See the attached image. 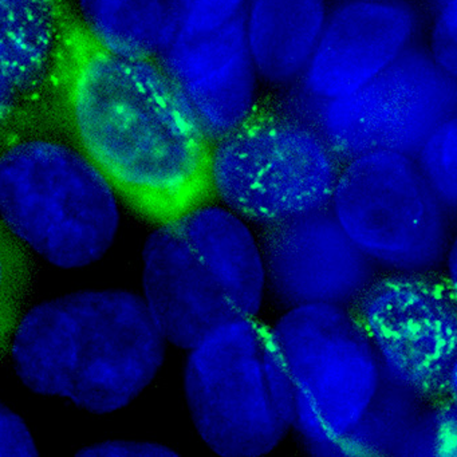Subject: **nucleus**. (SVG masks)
<instances>
[{
	"label": "nucleus",
	"mask_w": 457,
	"mask_h": 457,
	"mask_svg": "<svg viewBox=\"0 0 457 457\" xmlns=\"http://www.w3.org/2000/svg\"><path fill=\"white\" fill-rule=\"evenodd\" d=\"M53 92L57 124L144 218L165 223L210 194V141L154 58L114 54L65 15Z\"/></svg>",
	"instance_id": "obj_1"
},
{
	"label": "nucleus",
	"mask_w": 457,
	"mask_h": 457,
	"mask_svg": "<svg viewBox=\"0 0 457 457\" xmlns=\"http://www.w3.org/2000/svg\"><path fill=\"white\" fill-rule=\"evenodd\" d=\"M10 353L29 389L109 413L151 384L165 338L140 296L89 291L34 307L21 318Z\"/></svg>",
	"instance_id": "obj_2"
},
{
	"label": "nucleus",
	"mask_w": 457,
	"mask_h": 457,
	"mask_svg": "<svg viewBox=\"0 0 457 457\" xmlns=\"http://www.w3.org/2000/svg\"><path fill=\"white\" fill-rule=\"evenodd\" d=\"M261 248L242 218L197 207L162 223L144 250L145 303L165 341L183 349L258 314Z\"/></svg>",
	"instance_id": "obj_3"
},
{
	"label": "nucleus",
	"mask_w": 457,
	"mask_h": 457,
	"mask_svg": "<svg viewBox=\"0 0 457 457\" xmlns=\"http://www.w3.org/2000/svg\"><path fill=\"white\" fill-rule=\"evenodd\" d=\"M30 133L0 149V218L61 269L103 258L117 228L113 189L74 146Z\"/></svg>",
	"instance_id": "obj_4"
},
{
	"label": "nucleus",
	"mask_w": 457,
	"mask_h": 457,
	"mask_svg": "<svg viewBox=\"0 0 457 457\" xmlns=\"http://www.w3.org/2000/svg\"><path fill=\"white\" fill-rule=\"evenodd\" d=\"M191 350L184 384L205 444L226 457L271 452L294 425L290 379L272 331L251 318Z\"/></svg>",
	"instance_id": "obj_5"
},
{
	"label": "nucleus",
	"mask_w": 457,
	"mask_h": 457,
	"mask_svg": "<svg viewBox=\"0 0 457 457\" xmlns=\"http://www.w3.org/2000/svg\"><path fill=\"white\" fill-rule=\"evenodd\" d=\"M341 168L309 122L258 111L211 148V192L239 218L269 226L328 210Z\"/></svg>",
	"instance_id": "obj_6"
},
{
	"label": "nucleus",
	"mask_w": 457,
	"mask_h": 457,
	"mask_svg": "<svg viewBox=\"0 0 457 457\" xmlns=\"http://www.w3.org/2000/svg\"><path fill=\"white\" fill-rule=\"evenodd\" d=\"M294 425L318 454L352 432L381 384L378 358L354 314L333 304L294 307L275 326Z\"/></svg>",
	"instance_id": "obj_7"
},
{
	"label": "nucleus",
	"mask_w": 457,
	"mask_h": 457,
	"mask_svg": "<svg viewBox=\"0 0 457 457\" xmlns=\"http://www.w3.org/2000/svg\"><path fill=\"white\" fill-rule=\"evenodd\" d=\"M290 108L341 162L381 152L414 157L438 127L456 117V79L413 44L355 92L330 101L298 93Z\"/></svg>",
	"instance_id": "obj_8"
},
{
	"label": "nucleus",
	"mask_w": 457,
	"mask_h": 457,
	"mask_svg": "<svg viewBox=\"0 0 457 457\" xmlns=\"http://www.w3.org/2000/svg\"><path fill=\"white\" fill-rule=\"evenodd\" d=\"M331 212L370 259L406 272L440 266L451 250V215L414 157L381 152L345 162Z\"/></svg>",
	"instance_id": "obj_9"
},
{
	"label": "nucleus",
	"mask_w": 457,
	"mask_h": 457,
	"mask_svg": "<svg viewBox=\"0 0 457 457\" xmlns=\"http://www.w3.org/2000/svg\"><path fill=\"white\" fill-rule=\"evenodd\" d=\"M355 303V318L385 378L425 397L454 400V287L421 275H398L371 283Z\"/></svg>",
	"instance_id": "obj_10"
},
{
	"label": "nucleus",
	"mask_w": 457,
	"mask_h": 457,
	"mask_svg": "<svg viewBox=\"0 0 457 457\" xmlns=\"http://www.w3.org/2000/svg\"><path fill=\"white\" fill-rule=\"evenodd\" d=\"M157 55L210 144L231 135L256 113V73L243 12L210 31L173 22Z\"/></svg>",
	"instance_id": "obj_11"
},
{
	"label": "nucleus",
	"mask_w": 457,
	"mask_h": 457,
	"mask_svg": "<svg viewBox=\"0 0 457 457\" xmlns=\"http://www.w3.org/2000/svg\"><path fill=\"white\" fill-rule=\"evenodd\" d=\"M264 279L285 306L357 302L373 283V262L328 210L269 224L262 235Z\"/></svg>",
	"instance_id": "obj_12"
},
{
	"label": "nucleus",
	"mask_w": 457,
	"mask_h": 457,
	"mask_svg": "<svg viewBox=\"0 0 457 457\" xmlns=\"http://www.w3.org/2000/svg\"><path fill=\"white\" fill-rule=\"evenodd\" d=\"M417 30L406 0H342L328 12L299 93L330 101L355 92L411 47Z\"/></svg>",
	"instance_id": "obj_13"
},
{
	"label": "nucleus",
	"mask_w": 457,
	"mask_h": 457,
	"mask_svg": "<svg viewBox=\"0 0 457 457\" xmlns=\"http://www.w3.org/2000/svg\"><path fill=\"white\" fill-rule=\"evenodd\" d=\"M454 427V400L425 397L382 376L368 411L330 454L453 453Z\"/></svg>",
	"instance_id": "obj_14"
},
{
	"label": "nucleus",
	"mask_w": 457,
	"mask_h": 457,
	"mask_svg": "<svg viewBox=\"0 0 457 457\" xmlns=\"http://www.w3.org/2000/svg\"><path fill=\"white\" fill-rule=\"evenodd\" d=\"M328 14L326 0H247L245 38L258 76L274 85L301 79Z\"/></svg>",
	"instance_id": "obj_15"
},
{
	"label": "nucleus",
	"mask_w": 457,
	"mask_h": 457,
	"mask_svg": "<svg viewBox=\"0 0 457 457\" xmlns=\"http://www.w3.org/2000/svg\"><path fill=\"white\" fill-rule=\"evenodd\" d=\"M63 20L61 0H0V71L31 97L50 93Z\"/></svg>",
	"instance_id": "obj_16"
},
{
	"label": "nucleus",
	"mask_w": 457,
	"mask_h": 457,
	"mask_svg": "<svg viewBox=\"0 0 457 457\" xmlns=\"http://www.w3.org/2000/svg\"><path fill=\"white\" fill-rule=\"evenodd\" d=\"M85 30L98 45L130 60L159 53L172 14L167 0H77Z\"/></svg>",
	"instance_id": "obj_17"
},
{
	"label": "nucleus",
	"mask_w": 457,
	"mask_h": 457,
	"mask_svg": "<svg viewBox=\"0 0 457 457\" xmlns=\"http://www.w3.org/2000/svg\"><path fill=\"white\" fill-rule=\"evenodd\" d=\"M31 280L33 270L22 243L0 220V362L10 353Z\"/></svg>",
	"instance_id": "obj_18"
},
{
	"label": "nucleus",
	"mask_w": 457,
	"mask_h": 457,
	"mask_svg": "<svg viewBox=\"0 0 457 457\" xmlns=\"http://www.w3.org/2000/svg\"><path fill=\"white\" fill-rule=\"evenodd\" d=\"M456 117L438 127L417 152V167L443 204L456 211Z\"/></svg>",
	"instance_id": "obj_19"
},
{
	"label": "nucleus",
	"mask_w": 457,
	"mask_h": 457,
	"mask_svg": "<svg viewBox=\"0 0 457 457\" xmlns=\"http://www.w3.org/2000/svg\"><path fill=\"white\" fill-rule=\"evenodd\" d=\"M52 108L31 97L0 71V149L22 136L46 129Z\"/></svg>",
	"instance_id": "obj_20"
},
{
	"label": "nucleus",
	"mask_w": 457,
	"mask_h": 457,
	"mask_svg": "<svg viewBox=\"0 0 457 457\" xmlns=\"http://www.w3.org/2000/svg\"><path fill=\"white\" fill-rule=\"evenodd\" d=\"M173 22L189 31H210L237 17L247 0H167Z\"/></svg>",
	"instance_id": "obj_21"
},
{
	"label": "nucleus",
	"mask_w": 457,
	"mask_h": 457,
	"mask_svg": "<svg viewBox=\"0 0 457 457\" xmlns=\"http://www.w3.org/2000/svg\"><path fill=\"white\" fill-rule=\"evenodd\" d=\"M456 28L457 6L436 12L430 39V57L438 68L456 79Z\"/></svg>",
	"instance_id": "obj_22"
},
{
	"label": "nucleus",
	"mask_w": 457,
	"mask_h": 457,
	"mask_svg": "<svg viewBox=\"0 0 457 457\" xmlns=\"http://www.w3.org/2000/svg\"><path fill=\"white\" fill-rule=\"evenodd\" d=\"M37 454L38 449L23 420L0 403V457H33Z\"/></svg>",
	"instance_id": "obj_23"
},
{
	"label": "nucleus",
	"mask_w": 457,
	"mask_h": 457,
	"mask_svg": "<svg viewBox=\"0 0 457 457\" xmlns=\"http://www.w3.org/2000/svg\"><path fill=\"white\" fill-rule=\"evenodd\" d=\"M77 456L85 457H119V456H178L173 449L160 444L144 443V441H105L87 446L77 453Z\"/></svg>",
	"instance_id": "obj_24"
},
{
	"label": "nucleus",
	"mask_w": 457,
	"mask_h": 457,
	"mask_svg": "<svg viewBox=\"0 0 457 457\" xmlns=\"http://www.w3.org/2000/svg\"><path fill=\"white\" fill-rule=\"evenodd\" d=\"M435 12H441V10L448 9V7L457 6V0H432Z\"/></svg>",
	"instance_id": "obj_25"
}]
</instances>
